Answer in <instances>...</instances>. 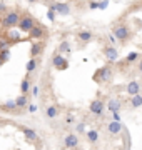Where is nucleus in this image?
<instances>
[{"instance_id":"31","label":"nucleus","mask_w":142,"mask_h":150,"mask_svg":"<svg viewBox=\"0 0 142 150\" xmlns=\"http://www.w3.org/2000/svg\"><path fill=\"white\" fill-rule=\"evenodd\" d=\"M89 8L90 10H99V0H90L89 2Z\"/></svg>"},{"instance_id":"27","label":"nucleus","mask_w":142,"mask_h":150,"mask_svg":"<svg viewBox=\"0 0 142 150\" xmlns=\"http://www.w3.org/2000/svg\"><path fill=\"white\" fill-rule=\"evenodd\" d=\"M85 127H87V123L85 122H79L77 123V127H75V134H87Z\"/></svg>"},{"instance_id":"23","label":"nucleus","mask_w":142,"mask_h":150,"mask_svg":"<svg viewBox=\"0 0 142 150\" xmlns=\"http://www.w3.org/2000/svg\"><path fill=\"white\" fill-rule=\"evenodd\" d=\"M2 108H4L5 112H17V110H18L15 100H7V102L2 105Z\"/></svg>"},{"instance_id":"30","label":"nucleus","mask_w":142,"mask_h":150,"mask_svg":"<svg viewBox=\"0 0 142 150\" xmlns=\"http://www.w3.org/2000/svg\"><path fill=\"white\" fill-rule=\"evenodd\" d=\"M109 0H99V10H105L107 7H109Z\"/></svg>"},{"instance_id":"20","label":"nucleus","mask_w":142,"mask_h":150,"mask_svg":"<svg viewBox=\"0 0 142 150\" xmlns=\"http://www.w3.org/2000/svg\"><path fill=\"white\" fill-rule=\"evenodd\" d=\"M20 92L25 93V95H28V92H32V83L28 80V77L22 79V82H20Z\"/></svg>"},{"instance_id":"9","label":"nucleus","mask_w":142,"mask_h":150,"mask_svg":"<svg viewBox=\"0 0 142 150\" xmlns=\"http://www.w3.org/2000/svg\"><path fill=\"white\" fill-rule=\"evenodd\" d=\"M49 8H52L54 12H57L60 15H69V13H70V5H69V4H62V2H54V4H50Z\"/></svg>"},{"instance_id":"3","label":"nucleus","mask_w":142,"mask_h":150,"mask_svg":"<svg viewBox=\"0 0 142 150\" xmlns=\"http://www.w3.org/2000/svg\"><path fill=\"white\" fill-rule=\"evenodd\" d=\"M112 74H114V70L110 65H105V67H100V69L94 74V82H97V83H107V82L112 80Z\"/></svg>"},{"instance_id":"11","label":"nucleus","mask_w":142,"mask_h":150,"mask_svg":"<svg viewBox=\"0 0 142 150\" xmlns=\"http://www.w3.org/2000/svg\"><path fill=\"white\" fill-rule=\"evenodd\" d=\"M141 88H142V83H141L139 80H131V82L126 85V92H127L131 97L137 95V93H141Z\"/></svg>"},{"instance_id":"10","label":"nucleus","mask_w":142,"mask_h":150,"mask_svg":"<svg viewBox=\"0 0 142 150\" xmlns=\"http://www.w3.org/2000/svg\"><path fill=\"white\" fill-rule=\"evenodd\" d=\"M28 37L32 38V40H35V42H40V40L45 37V27H42V25H35V27L30 30Z\"/></svg>"},{"instance_id":"38","label":"nucleus","mask_w":142,"mask_h":150,"mask_svg":"<svg viewBox=\"0 0 142 150\" xmlns=\"http://www.w3.org/2000/svg\"><path fill=\"white\" fill-rule=\"evenodd\" d=\"M74 120H75V118H74V115H67V117H65V123H69V125H70V123H74Z\"/></svg>"},{"instance_id":"37","label":"nucleus","mask_w":142,"mask_h":150,"mask_svg":"<svg viewBox=\"0 0 142 150\" xmlns=\"http://www.w3.org/2000/svg\"><path fill=\"white\" fill-rule=\"evenodd\" d=\"M38 92H40L38 85H33V87H32V95H33V97H38Z\"/></svg>"},{"instance_id":"44","label":"nucleus","mask_w":142,"mask_h":150,"mask_svg":"<svg viewBox=\"0 0 142 150\" xmlns=\"http://www.w3.org/2000/svg\"><path fill=\"white\" fill-rule=\"evenodd\" d=\"M119 150H124V149H119Z\"/></svg>"},{"instance_id":"42","label":"nucleus","mask_w":142,"mask_h":150,"mask_svg":"<svg viewBox=\"0 0 142 150\" xmlns=\"http://www.w3.org/2000/svg\"><path fill=\"white\" fill-rule=\"evenodd\" d=\"M139 4H141V5H139V7H142V0H141V2H139Z\"/></svg>"},{"instance_id":"19","label":"nucleus","mask_w":142,"mask_h":150,"mask_svg":"<svg viewBox=\"0 0 142 150\" xmlns=\"http://www.w3.org/2000/svg\"><path fill=\"white\" fill-rule=\"evenodd\" d=\"M59 113H60V110L57 105H49V107L45 108V117L47 118H55Z\"/></svg>"},{"instance_id":"4","label":"nucleus","mask_w":142,"mask_h":150,"mask_svg":"<svg viewBox=\"0 0 142 150\" xmlns=\"http://www.w3.org/2000/svg\"><path fill=\"white\" fill-rule=\"evenodd\" d=\"M35 25H37L35 18H33L30 13H23V15L20 17V22H18V30L22 33H30V30H32Z\"/></svg>"},{"instance_id":"33","label":"nucleus","mask_w":142,"mask_h":150,"mask_svg":"<svg viewBox=\"0 0 142 150\" xmlns=\"http://www.w3.org/2000/svg\"><path fill=\"white\" fill-rule=\"evenodd\" d=\"M55 13H57V12H54L52 8H49V10H47V18H49L50 22H55Z\"/></svg>"},{"instance_id":"2","label":"nucleus","mask_w":142,"mask_h":150,"mask_svg":"<svg viewBox=\"0 0 142 150\" xmlns=\"http://www.w3.org/2000/svg\"><path fill=\"white\" fill-rule=\"evenodd\" d=\"M20 13L17 10H9L4 15V18H2V25H4V28H15V27H18V22H20Z\"/></svg>"},{"instance_id":"26","label":"nucleus","mask_w":142,"mask_h":150,"mask_svg":"<svg viewBox=\"0 0 142 150\" xmlns=\"http://www.w3.org/2000/svg\"><path fill=\"white\" fill-rule=\"evenodd\" d=\"M139 57H141V54H139V52H131V54L126 57V62H127V64H134V62H137V60H139Z\"/></svg>"},{"instance_id":"34","label":"nucleus","mask_w":142,"mask_h":150,"mask_svg":"<svg viewBox=\"0 0 142 150\" xmlns=\"http://www.w3.org/2000/svg\"><path fill=\"white\" fill-rule=\"evenodd\" d=\"M38 110V107L35 105V103H28V107H27V112L28 113H35Z\"/></svg>"},{"instance_id":"8","label":"nucleus","mask_w":142,"mask_h":150,"mask_svg":"<svg viewBox=\"0 0 142 150\" xmlns=\"http://www.w3.org/2000/svg\"><path fill=\"white\" fill-rule=\"evenodd\" d=\"M64 147L67 150H75L79 147V134H67L64 137Z\"/></svg>"},{"instance_id":"36","label":"nucleus","mask_w":142,"mask_h":150,"mask_svg":"<svg viewBox=\"0 0 142 150\" xmlns=\"http://www.w3.org/2000/svg\"><path fill=\"white\" fill-rule=\"evenodd\" d=\"M7 12H9V10H7V5L4 4V2H0V13H4V15H5Z\"/></svg>"},{"instance_id":"24","label":"nucleus","mask_w":142,"mask_h":150,"mask_svg":"<svg viewBox=\"0 0 142 150\" xmlns=\"http://www.w3.org/2000/svg\"><path fill=\"white\" fill-rule=\"evenodd\" d=\"M70 52V42H67V40H62L59 43V54H69Z\"/></svg>"},{"instance_id":"39","label":"nucleus","mask_w":142,"mask_h":150,"mask_svg":"<svg viewBox=\"0 0 142 150\" xmlns=\"http://www.w3.org/2000/svg\"><path fill=\"white\" fill-rule=\"evenodd\" d=\"M137 70H139V74H142V59L139 60V64H137Z\"/></svg>"},{"instance_id":"5","label":"nucleus","mask_w":142,"mask_h":150,"mask_svg":"<svg viewBox=\"0 0 142 150\" xmlns=\"http://www.w3.org/2000/svg\"><path fill=\"white\" fill-rule=\"evenodd\" d=\"M105 110H107V103L102 98H94L90 102V105H89V112L92 115H95V117H102Z\"/></svg>"},{"instance_id":"15","label":"nucleus","mask_w":142,"mask_h":150,"mask_svg":"<svg viewBox=\"0 0 142 150\" xmlns=\"http://www.w3.org/2000/svg\"><path fill=\"white\" fill-rule=\"evenodd\" d=\"M22 134H23V137L27 140H30V142H35V140L38 139V134L33 129H30V127H22Z\"/></svg>"},{"instance_id":"40","label":"nucleus","mask_w":142,"mask_h":150,"mask_svg":"<svg viewBox=\"0 0 142 150\" xmlns=\"http://www.w3.org/2000/svg\"><path fill=\"white\" fill-rule=\"evenodd\" d=\"M4 64H5V62H4V60L0 59V67H2V65H4Z\"/></svg>"},{"instance_id":"43","label":"nucleus","mask_w":142,"mask_h":150,"mask_svg":"<svg viewBox=\"0 0 142 150\" xmlns=\"http://www.w3.org/2000/svg\"><path fill=\"white\" fill-rule=\"evenodd\" d=\"M0 123H2V118H0Z\"/></svg>"},{"instance_id":"1","label":"nucleus","mask_w":142,"mask_h":150,"mask_svg":"<svg viewBox=\"0 0 142 150\" xmlns=\"http://www.w3.org/2000/svg\"><path fill=\"white\" fill-rule=\"evenodd\" d=\"M112 33L117 37V40H119L122 45H126V43L132 38L131 28L127 27L126 23H117V25H114V28H112Z\"/></svg>"},{"instance_id":"41","label":"nucleus","mask_w":142,"mask_h":150,"mask_svg":"<svg viewBox=\"0 0 142 150\" xmlns=\"http://www.w3.org/2000/svg\"><path fill=\"white\" fill-rule=\"evenodd\" d=\"M28 2H32V4H35V2H37V0H28Z\"/></svg>"},{"instance_id":"18","label":"nucleus","mask_w":142,"mask_h":150,"mask_svg":"<svg viewBox=\"0 0 142 150\" xmlns=\"http://www.w3.org/2000/svg\"><path fill=\"white\" fill-rule=\"evenodd\" d=\"M15 102H17V107H18V110H20V108L28 107V95H25V93H20V95L15 98Z\"/></svg>"},{"instance_id":"14","label":"nucleus","mask_w":142,"mask_h":150,"mask_svg":"<svg viewBox=\"0 0 142 150\" xmlns=\"http://www.w3.org/2000/svg\"><path fill=\"white\" fill-rule=\"evenodd\" d=\"M77 38L82 43H89V42L94 40V33L90 32V30H79V32H77Z\"/></svg>"},{"instance_id":"32","label":"nucleus","mask_w":142,"mask_h":150,"mask_svg":"<svg viewBox=\"0 0 142 150\" xmlns=\"http://www.w3.org/2000/svg\"><path fill=\"white\" fill-rule=\"evenodd\" d=\"M107 38H109V42H110V45H114V47H115V43L119 42V40H117V37H115V35H114V33H112V32H110L109 35H107Z\"/></svg>"},{"instance_id":"6","label":"nucleus","mask_w":142,"mask_h":150,"mask_svg":"<svg viewBox=\"0 0 142 150\" xmlns=\"http://www.w3.org/2000/svg\"><path fill=\"white\" fill-rule=\"evenodd\" d=\"M102 54H104V57L107 59L109 64H115V62L119 60V50H117L114 45H105V47L102 48Z\"/></svg>"},{"instance_id":"16","label":"nucleus","mask_w":142,"mask_h":150,"mask_svg":"<svg viewBox=\"0 0 142 150\" xmlns=\"http://www.w3.org/2000/svg\"><path fill=\"white\" fill-rule=\"evenodd\" d=\"M7 38H9L12 43L20 42V40H22V32H20V30H13V28H10V30H7Z\"/></svg>"},{"instance_id":"13","label":"nucleus","mask_w":142,"mask_h":150,"mask_svg":"<svg viewBox=\"0 0 142 150\" xmlns=\"http://www.w3.org/2000/svg\"><path fill=\"white\" fill-rule=\"evenodd\" d=\"M107 110H109L110 113L120 112V110H122V102H120L119 98H115V97L109 98V102H107Z\"/></svg>"},{"instance_id":"12","label":"nucleus","mask_w":142,"mask_h":150,"mask_svg":"<svg viewBox=\"0 0 142 150\" xmlns=\"http://www.w3.org/2000/svg\"><path fill=\"white\" fill-rule=\"evenodd\" d=\"M122 130H124V127H122V122H115V120H110V122L107 123V132H109L112 137L119 135Z\"/></svg>"},{"instance_id":"25","label":"nucleus","mask_w":142,"mask_h":150,"mask_svg":"<svg viewBox=\"0 0 142 150\" xmlns=\"http://www.w3.org/2000/svg\"><path fill=\"white\" fill-rule=\"evenodd\" d=\"M27 74H32V72H35V69H37V59H30L27 62Z\"/></svg>"},{"instance_id":"45","label":"nucleus","mask_w":142,"mask_h":150,"mask_svg":"<svg viewBox=\"0 0 142 150\" xmlns=\"http://www.w3.org/2000/svg\"><path fill=\"white\" fill-rule=\"evenodd\" d=\"M0 40H2V37H0Z\"/></svg>"},{"instance_id":"21","label":"nucleus","mask_w":142,"mask_h":150,"mask_svg":"<svg viewBox=\"0 0 142 150\" xmlns=\"http://www.w3.org/2000/svg\"><path fill=\"white\" fill-rule=\"evenodd\" d=\"M132 108H141L142 107V93H137V95L131 97V100H129Z\"/></svg>"},{"instance_id":"7","label":"nucleus","mask_w":142,"mask_h":150,"mask_svg":"<svg viewBox=\"0 0 142 150\" xmlns=\"http://www.w3.org/2000/svg\"><path fill=\"white\" fill-rule=\"evenodd\" d=\"M52 65L55 67V70H67L69 69V60L64 57L62 54H54V57H52Z\"/></svg>"},{"instance_id":"35","label":"nucleus","mask_w":142,"mask_h":150,"mask_svg":"<svg viewBox=\"0 0 142 150\" xmlns=\"http://www.w3.org/2000/svg\"><path fill=\"white\" fill-rule=\"evenodd\" d=\"M110 115H112V120H115V122H122V115H120V112L110 113Z\"/></svg>"},{"instance_id":"28","label":"nucleus","mask_w":142,"mask_h":150,"mask_svg":"<svg viewBox=\"0 0 142 150\" xmlns=\"http://www.w3.org/2000/svg\"><path fill=\"white\" fill-rule=\"evenodd\" d=\"M10 45H12V42L7 37L2 38V40H0V52H2V50H7V48H10Z\"/></svg>"},{"instance_id":"22","label":"nucleus","mask_w":142,"mask_h":150,"mask_svg":"<svg viewBox=\"0 0 142 150\" xmlns=\"http://www.w3.org/2000/svg\"><path fill=\"white\" fill-rule=\"evenodd\" d=\"M85 137H87V142L89 144H97L99 142V132L97 130H87V134H85Z\"/></svg>"},{"instance_id":"46","label":"nucleus","mask_w":142,"mask_h":150,"mask_svg":"<svg viewBox=\"0 0 142 150\" xmlns=\"http://www.w3.org/2000/svg\"><path fill=\"white\" fill-rule=\"evenodd\" d=\"M0 108H2V105H0Z\"/></svg>"},{"instance_id":"29","label":"nucleus","mask_w":142,"mask_h":150,"mask_svg":"<svg viewBox=\"0 0 142 150\" xmlns=\"http://www.w3.org/2000/svg\"><path fill=\"white\" fill-rule=\"evenodd\" d=\"M0 59L4 60V62H9V60H10V48H7V50H2V52H0Z\"/></svg>"},{"instance_id":"17","label":"nucleus","mask_w":142,"mask_h":150,"mask_svg":"<svg viewBox=\"0 0 142 150\" xmlns=\"http://www.w3.org/2000/svg\"><path fill=\"white\" fill-rule=\"evenodd\" d=\"M42 50H44V43H42V42L32 43V45H30V57H32V59L38 57V55L42 54Z\"/></svg>"}]
</instances>
